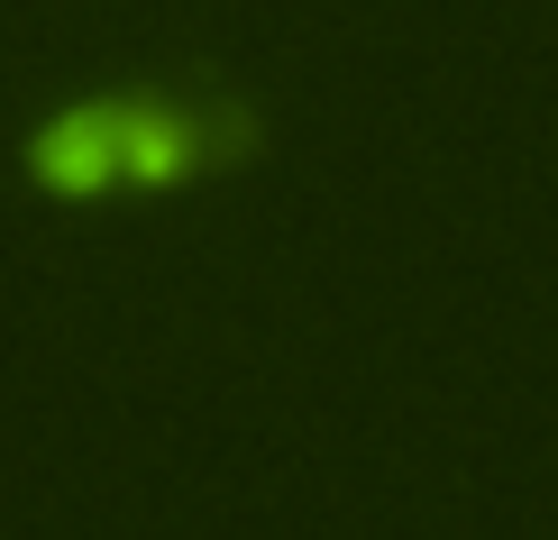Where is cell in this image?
Returning <instances> with one entry per match:
<instances>
[{
    "label": "cell",
    "mask_w": 558,
    "mask_h": 540,
    "mask_svg": "<svg viewBox=\"0 0 558 540\" xmlns=\"http://www.w3.org/2000/svg\"><path fill=\"white\" fill-rule=\"evenodd\" d=\"M239 147V129H211L202 110L120 92V101H74L28 129V183L46 202H110V193H166Z\"/></svg>",
    "instance_id": "1"
}]
</instances>
